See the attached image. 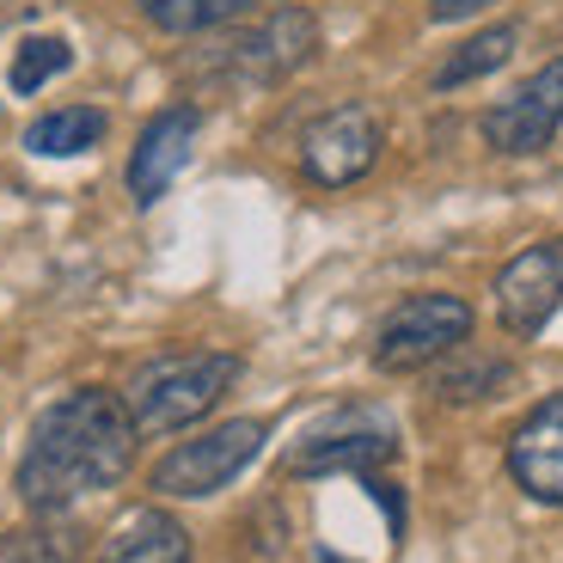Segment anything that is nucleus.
I'll list each match as a JSON object with an SVG mask.
<instances>
[{
	"label": "nucleus",
	"instance_id": "obj_8",
	"mask_svg": "<svg viewBox=\"0 0 563 563\" xmlns=\"http://www.w3.org/2000/svg\"><path fill=\"white\" fill-rule=\"evenodd\" d=\"M508 472L533 503L563 508V393L533 405L521 417V429L508 435Z\"/></svg>",
	"mask_w": 563,
	"mask_h": 563
},
{
	"label": "nucleus",
	"instance_id": "obj_5",
	"mask_svg": "<svg viewBox=\"0 0 563 563\" xmlns=\"http://www.w3.org/2000/svg\"><path fill=\"white\" fill-rule=\"evenodd\" d=\"M563 312V240H539L521 257H508L496 276V319L508 338L533 343Z\"/></svg>",
	"mask_w": 563,
	"mask_h": 563
},
{
	"label": "nucleus",
	"instance_id": "obj_3",
	"mask_svg": "<svg viewBox=\"0 0 563 563\" xmlns=\"http://www.w3.org/2000/svg\"><path fill=\"white\" fill-rule=\"evenodd\" d=\"M264 441H269V429L257 417H233V422H221V429H209V435H197V441H178V448L154 465V490L184 496V503L214 496L264 453Z\"/></svg>",
	"mask_w": 563,
	"mask_h": 563
},
{
	"label": "nucleus",
	"instance_id": "obj_2",
	"mask_svg": "<svg viewBox=\"0 0 563 563\" xmlns=\"http://www.w3.org/2000/svg\"><path fill=\"white\" fill-rule=\"evenodd\" d=\"M233 380H240V355H227V350L159 355V362L135 367L123 405L141 435H172V429H190L197 417H209Z\"/></svg>",
	"mask_w": 563,
	"mask_h": 563
},
{
	"label": "nucleus",
	"instance_id": "obj_11",
	"mask_svg": "<svg viewBox=\"0 0 563 563\" xmlns=\"http://www.w3.org/2000/svg\"><path fill=\"white\" fill-rule=\"evenodd\" d=\"M99 563H190V533L166 508H135L111 527Z\"/></svg>",
	"mask_w": 563,
	"mask_h": 563
},
{
	"label": "nucleus",
	"instance_id": "obj_4",
	"mask_svg": "<svg viewBox=\"0 0 563 563\" xmlns=\"http://www.w3.org/2000/svg\"><path fill=\"white\" fill-rule=\"evenodd\" d=\"M472 338V307L460 295H410L374 338V367L380 374H417L435 367Z\"/></svg>",
	"mask_w": 563,
	"mask_h": 563
},
{
	"label": "nucleus",
	"instance_id": "obj_17",
	"mask_svg": "<svg viewBox=\"0 0 563 563\" xmlns=\"http://www.w3.org/2000/svg\"><path fill=\"white\" fill-rule=\"evenodd\" d=\"M80 545L62 527H19V533H0V563H74Z\"/></svg>",
	"mask_w": 563,
	"mask_h": 563
},
{
	"label": "nucleus",
	"instance_id": "obj_14",
	"mask_svg": "<svg viewBox=\"0 0 563 563\" xmlns=\"http://www.w3.org/2000/svg\"><path fill=\"white\" fill-rule=\"evenodd\" d=\"M99 135H104V111L68 104V111L37 117V123L25 129V147L43 154V159H74V154H86V147H99Z\"/></svg>",
	"mask_w": 563,
	"mask_h": 563
},
{
	"label": "nucleus",
	"instance_id": "obj_10",
	"mask_svg": "<svg viewBox=\"0 0 563 563\" xmlns=\"http://www.w3.org/2000/svg\"><path fill=\"white\" fill-rule=\"evenodd\" d=\"M312 49H319V25H312V13L282 7L264 31H252V37L240 43V56L233 62H240V74H252V80H282V74H295Z\"/></svg>",
	"mask_w": 563,
	"mask_h": 563
},
{
	"label": "nucleus",
	"instance_id": "obj_20",
	"mask_svg": "<svg viewBox=\"0 0 563 563\" xmlns=\"http://www.w3.org/2000/svg\"><path fill=\"white\" fill-rule=\"evenodd\" d=\"M478 7H490V0H435V19H465V13H478Z\"/></svg>",
	"mask_w": 563,
	"mask_h": 563
},
{
	"label": "nucleus",
	"instance_id": "obj_16",
	"mask_svg": "<svg viewBox=\"0 0 563 563\" xmlns=\"http://www.w3.org/2000/svg\"><path fill=\"white\" fill-rule=\"evenodd\" d=\"M68 62H74V49H68L62 37H25V43L13 49L7 86H13V92H37V86H43V80H56Z\"/></svg>",
	"mask_w": 563,
	"mask_h": 563
},
{
	"label": "nucleus",
	"instance_id": "obj_19",
	"mask_svg": "<svg viewBox=\"0 0 563 563\" xmlns=\"http://www.w3.org/2000/svg\"><path fill=\"white\" fill-rule=\"evenodd\" d=\"M257 0H197V25H227V19L252 13Z\"/></svg>",
	"mask_w": 563,
	"mask_h": 563
},
{
	"label": "nucleus",
	"instance_id": "obj_9",
	"mask_svg": "<svg viewBox=\"0 0 563 563\" xmlns=\"http://www.w3.org/2000/svg\"><path fill=\"white\" fill-rule=\"evenodd\" d=\"M197 104H172V111H159L154 123L141 129L135 141V159H129V190H135V202H159L172 190V178H178L184 166H190V154H197Z\"/></svg>",
	"mask_w": 563,
	"mask_h": 563
},
{
	"label": "nucleus",
	"instance_id": "obj_13",
	"mask_svg": "<svg viewBox=\"0 0 563 563\" xmlns=\"http://www.w3.org/2000/svg\"><path fill=\"white\" fill-rule=\"evenodd\" d=\"M441 362H448V355H441ZM508 380H515L508 355H490V350L460 343V350H453V362L435 374V398H448V405H472V398H496Z\"/></svg>",
	"mask_w": 563,
	"mask_h": 563
},
{
	"label": "nucleus",
	"instance_id": "obj_15",
	"mask_svg": "<svg viewBox=\"0 0 563 563\" xmlns=\"http://www.w3.org/2000/svg\"><path fill=\"white\" fill-rule=\"evenodd\" d=\"M508 56H515V25H490V31H478V37H465L460 49H453V56L441 62L435 86L448 92V86L484 80V74H490V68H503Z\"/></svg>",
	"mask_w": 563,
	"mask_h": 563
},
{
	"label": "nucleus",
	"instance_id": "obj_6",
	"mask_svg": "<svg viewBox=\"0 0 563 563\" xmlns=\"http://www.w3.org/2000/svg\"><path fill=\"white\" fill-rule=\"evenodd\" d=\"M374 159H380V117L362 111V104L324 111L319 123L307 129V141H300V166H307V178L324 184V190H343V184L367 178Z\"/></svg>",
	"mask_w": 563,
	"mask_h": 563
},
{
	"label": "nucleus",
	"instance_id": "obj_1",
	"mask_svg": "<svg viewBox=\"0 0 563 563\" xmlns=\"http://www.w3.org/2000/svg\"><path fill=\"white\" fill-rule=\"evenodd\" d=\"M135 441L141 429L123 398L104 386H74L31 422L25 460H19V496L37 515H62L80 496L123 484V472L135 465Z\"/></svg>",
	"mask_w": 563,
	"mask_h": 563
},
{
	"label": "nucleus",
	"instance_id": "obj_12",
	"mask_svg": "<svg viewBox=\"0 0 563 563\" xmlns=\"http://www.w3.org/2000/svg\"><path fill=\"white\" fill-rule=\"evenodd\" d=\"M398 453V441L386 429H367V435H312L307 448L288 460V472H374Z\"/></svg>",
	"mask_w": 563,
	"mask_h": 563
},
{
	"label": "nucleus",
	"instance_id": "obj_7",
	"mask_svg": "<svg viewBox=\"0 0 563 563\" xmlns=\"http://www.w3.org/2000/svg\"><path fill=\"white\" fill-rule=\"evenodd\" d=\"M563 123V56L545 62L521 92H508L496 111H484V141L496 154H539Z\"/></svg>",
	"mask_w": 563,
	"mask_h": 563
},
{
	"label": "nucleus",
	"instance_id": "obj_18",
	"mask_svg": "<svg viewBox=\"0 0 563 563\" xmlns=\"http://www.w3.org/2000/svg\"><path fill=\"white\" fill-rule=\"evenodd\" d=\"M141 13L159 31H197V0H141Z\"/></svg>",
	"mask_w": 563,
	"mask_h": 563
}]
</instances>
